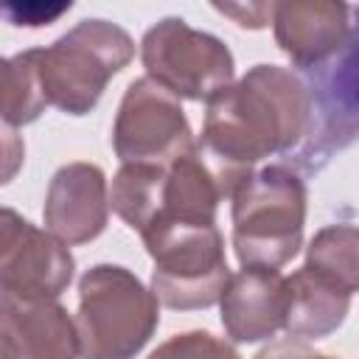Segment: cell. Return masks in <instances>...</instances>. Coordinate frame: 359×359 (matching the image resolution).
Returning <instances> with one entry per match:
<instances>
[{
	"mask_svg": "<svg viewBox=\"0 0 359 359\" xmlns=\"http://www.w3.org/2000/svg\"><path fill=\"white\" fill-rule=\"evenodd\" d=\"M345 48L317 67V79L309 87L314 98V132L317 151L328 154L359 137V6Z\"/></svg>",
	"mask_w": 359,
	"mask_h": 359,
	"instance_id": "cell-9",
	"label": "cell"
},
{
	"mask_svg": "<svg viewBox=\"0 0 359 359\" xmlns=\"http://www.w3.org/2000/svg\"><path fill=\"white\" fill-rule=\"evenodd\" d=\"M109 213L107 177L93 163L62 165L45 196V230L65 244H84L101 236Z\"/></svg>",
	"mask_w": 359,
	"mask_h": 359,
	"instance_id": "cell-10",
	"label": "cell"
},
{
	"mask_svg": "<svg viewBox=\"0 0 359 359\" xmlns=\"http://www.w3.org/2000/svg\"><path fill=\"white\" fill-rule=\"evenodd\" d=\"M65 11H70V3H56V6L22 3V6H6V20L11 25H48Z\"/></svg>",
	"mask_w": 359,
	"mask_h": 359,
	"instance_id": "cell-18",
	"label": "cell"
},
{
	"mask_svg": "<svg viewBox=\"0 0 359 359\" xmlns=\"http://www.w3.org/2000/svg\"><path fill=\"white\" fill-rule=\"evenodd\" d=\"M222 325L236 342L275 337L286 325L289 286L278 269L244 266L222 294Z\"/></svg>",
	"mask_w": 359,
	"mask_h": 359,
	"instance_id": "cell-13",
	"label": "cell"
},
{
	"mask_svg": "<svg viewBox=\"0 0 359 359\" xmlns=\"http://www.w3.org/2000/svg\"><path fill=\"white\" fill-rule=\"evenodd\" d=\"M353 6L325 0L275 3V39L297 67H323L348 42Z\"/></svg>",
	"mask_w": 359,
	"mask_h": 359,
	"instance_id": "cell-11",
	"label": "cell"
},
{
	"mask_svg": "<svg viewBox=\"0 0 359 359\" xmlns=\"http://www.w3.org/2000/svg\"><path fill=\"white\" fill-rule=\"evenodd\" d=\"M306 269L348 294L359 292V227L353 224L323 227L309 244Z\"/></svg>",
	"mask_w": 359,
	"mask_h": 359,
	"instance_id": "cell-15",
	"label": "cell"
},
{
	"mask_svg": "<svg viewBox=\"0 0 359 359\" xmlns=\"http://www.w3.org/2000/svg\"><path fill=\"white\" fill-rule=\"evenodd\" d=\"M306 188L283 165L252 171L233 194V247L241 266L278 269L303 241Z\"/></svg>",
	"mask_w": 359,
	"mask_h": 359,
	"instance_id": "cell-3",
	"label": "cell"
},
{
	"mask_svg": "<svg viewBox=\"0 0 359 359\" xmlns=\"http://www.w3.org/2000/svg\"><path fill=\"white\" fill-rule=\"evenodd\" d=\"M140 236L154 261L151 292L163 306L188 311L222 300L233 275L213 219L160 216Z\"/></svg>",
	"mask_w": 359,
	"mask_h": 359,
	"instance_id": "cell-2",
	"label": "cell"
},
{
	"mask_svg": "<svg viewBox=\"0 0 359 359\" xmlns=\"http://www.w3.org/2000/svg\"><path fill=\"white\" fill-rule=\"evenodd\" d=\"M289 286V309H286V325L294 339H317L337 331L348 314L351 294L325 283L306 266L297 269L292 278H286Z\"/></svg>",
	"mask_w": 359,
	"mask_h": 359,
	"instance_id": "cell-14",
	"label": "cell"
},
{
	"mask_svg": "<svg viewBox=\"0 0 359 359\" xmlns=\"http://www.w3.org/2000/svg\"><path fill=\"white\" fill-rule=\"evenodd\" d=\"M73 255L53 233L11 208L0 216V286L17 300H56L73 278Z\"/></svg>",
	"mask_w": 359,
	"mask_h": 359,
	"instance_id": "cell-8",
	"label": "cell"
},
{
	"mask_svg": "<svg viewBox=\"0 0 359 359\" xmlns=\"http://www.w3.org/2000/svg\"><path fill=\"white\" fill-rule=\"evenodd\" d=\"M112 146L123 165H171L196 143L191 137L180 98L143 76L126 87L112 129Z\"/></svg>",
	"mask_w": 359,
	"mask_h": 359,
	"instance_id": "cell-7",
	"label": "cell"
},
{
	"mask_svg": "<svg viewBox=\"0 0 359 359\" xmlns=\"http://www.w3.org/2000/svg\"><path fill=\"white\" fill-rule=\"evenodd\" d=\"M48 107L42 79H39V65H36V50L17 53L3 62L0 67V115L6 126H22L31 123L42 115Z\"/></svg>",
	"mask_w": 359,
	"mask_h": 359,
	"instance_id": "cell-16",
	"label": "cell"
},
{
	"mask_svg": "<svg viewBox=\"0 0 359 359\" xmlns=\"http://www.w3.org/2000/svg\"><path fill=\"white\" fill-rule=\"evenodd\" d=\"M213 8L222 11V14H227V17H233L244 28L247 25L250 28H264L275 17V3H247V6H222V3H216Z\"/></svg>",
	"mask_w": 359,
	"mask_h": 359,
	"instance_id": "cell-19",
	"label": "cell"
},
{
	"mask_svg": "<svg viewBox=\"0 0 359 359\" xmlns=\"http://www.w3.org/2000/svg\"><path fill=\"white\" fill-rule=\"evenodd\" d=\"M140 59L151 81L177 98L210 101L233 81V53L205 31L191 28L180 17H165L146 31Z\"/></svg>",
	"mask_w": 359,
	"mask_h": 359,
	"instance_id": "cell-6",
	"label": "cell"
},
{
	"mask_svg": "<svg viewBox=\"0 0 359 359\" xmlns=\"http://www.w3.org/2000/svg\"><path fill=\"white\" fill-rule=\"evenodd\" d=\"M149 359H241V356L224 339L208 331H188L163 342Z\"/></svg>",
	"mask_w": 359,
	"mask_h": 359,
	"instance_id": "cell-17",
	"label": "cell"
},
{
	"mask_svg": "<svg viewBox=\"0 0 359 359\" xmlns=\"http://www.w3.org/2000/svg\"><path fill=\"white\" fill-rule=\"evenodd\" d=\"M48 107L87 115L107 81L135 56L132 36L107 20H81L50 48H34Z\"/></svg>",
	"mask_w": 359,
	"mask_h": 359,
	"instance_id": "cell-5",
	"label": "cell"
},
{
	"mask_svg": "<svg viewBox=\"0 0 359 359\" xmlns=\"http://www.w3.org/2000/svg\"><path fill=\"white\" fill-rule=\"evenodd\" d=\"M160 300L129 269L98 264L79 283L81 359H132L160 323Z\"/></svg>",
	"mask_w": 359,
	"mask_h": 359,
	"instance_id": "cell-4",
	"label": "cell"
},
{
	"mask_svg": "<svg viewBox=\"0 0 359 359\" xmlns=\"http://www.w3.org/2000/svg\"><path fill=\"white\" fill-rule=\"evenodd\" d=\"M3 356L8 359H79L76 323L56 300H17L3 294Z\"/></svg>",
	"mask_w": 359,
	"mask_h": 359,
	"instance_id": "cell-12",
	"label": "cell"
},
{
	"mask_svg": "<svg viewBox=\"0 0 359 359\" xmlns=\"http://www.w3.org/2000/svg\"><path fill=\"white\" fill-rule=\"evenodd\" d=\"M311 132L314 98L309 84L280 65H255L241 81L208 101L196 149L222 196L233 199L258 160L300 146Z\"/></svg>",
	"mask_w": 359,
	"mask_h": 359,
	"instance_id": "cell-1",
	"label": "cell"
},
{
	"mask_svg": "<svg viewBox=\"0 0 359 359\" xmlns=\"http://www.w3.org/2000/svg\"><path fill=\"white\" fill-rule=\"evenodd\" d=\"M311 359H334V356H323V353H314Z\"/></svg>",
	"mask_w": 359,
	"mask_h": 359,
	"instance_id": "cell-21",
	"label": "cell"
},
{
	"mask_svg": "<svg viewBox=\"0 0 359 359\" xmlns=\"http://www.w3.org/2000/svg\"><path fill=\"white\" fill-rule=\"evenodd\" d=\"M311 356H314V351L306 342L289 337V339H280V342L266 345L255 359H311Z\"/></svg>",
	"mask_w": 359,
	"mask_h": 359,
	"instance_id": "cell-20",
	"label": "cell"
}]
</instances>
